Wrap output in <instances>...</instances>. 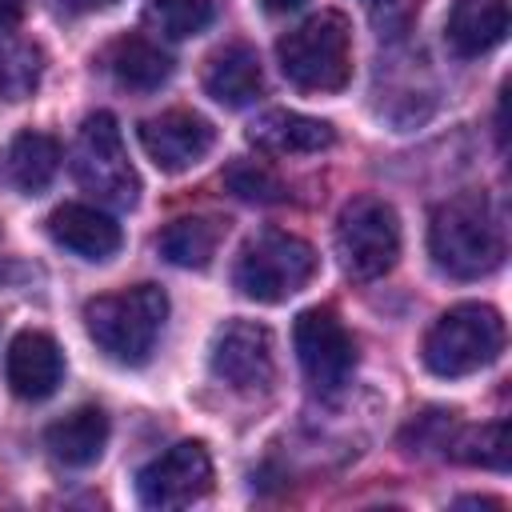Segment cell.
<instances>
[{
    "label": "cell",
    "instance_id": "obj_1",
    "mask_svg": "<svg viewBox=\"0 0 512 512\" xmlns=\"http://www.w3.org/2000/svg\"><path fill=\"white\" fill-rule=\"evenodd\" d=\"M428 252L452 280H480L504 264V228L484 192H460L432 212Z\"/></svg>",
    "mask_w": 512,
    "mask_h": 512
},
{
    "label": "cell",
    "instance_id": "obj_2",
    "mask_svg": "<svg viewBox=\"0 0 512 512\" xmlns=\"http://www.w3.org/2000/svg\"><path fill=\"white\" fill-rule=\"evenodd\" d=\"M164 320H168V296L156 284H136L128 292L96 296L84 304V328L92 344L124 368L148 364L164 332Z\"/></svg>",
    "mask_w": 512,
    "mask_h": 512
},
{
    "label": "cell",
    "instance_id": "obj_3",
    "mask_svg": "<svg viewBox=\"0 0 512 512\" xmlns=\"http://www.w3.org/2000/svg\"><path fill=\"white\" fill-rule=\"evenodd\" d=\"M280 72L300 92H340L352 80V32L340 12H316L276 40Z\"/></svg>",
    "mask_w": 512,
    "mask_h": 512
},
{
    "label": "cell",
    "instance_id": "obj_4",
    "mask_svg": "<svg viewBox=\"0 0 512 512\" xmlns=\"http://www.w3.org/2000/svg\"><path fill=\"white\" fill-rule=\"evenodd\" d=\"M504 352V320L492 304H456L424 332L420 360L432 376L460 380L488 368Z\"/></svg>",
    "mask_w": 512,
    "mask_h": 512
},
{
    "label": "cell",
    "instance_id": "obj_5",
    "mask_svg": "<svg viewBox=\"0 0 512 512\" xmlns=\"http://www.w3.org/2000/svg\"><path fill=\"white\" fill-rule=\"evenodd\" d=\"M316 268H320V256L308 240L268 228L240 248L232 284L240 288V296L256 304H284L316 276Z\"/></svg>",
    "mask_w": 512,
    "mask_h": 512
},
{
    "label": "cell",
    "instance_id": "obj_6",
    "mask_svg": "<svg viewBox=\"0 0 512 512\" xmlns=\"http://www.w3.org/2000/svg\"><path fill=\"white\" fill-rule=\"evenodd\" d=\"M336 256L344 276L368 284L396 268L400 260V220L380 196H352L336 216Z\"/></svg>",
    "mask_w": 512,
    "mask_h": 512
},
{
    "label": "cell",
    "instance_id": "obj_7",
    "mask_svg": "<svg viewBox=\"0 0 512 512\" xmlns=\"http://www.w3.org/2000/svg\"><path fill=\"white\" fill-rule=\"evenodd\" d=\"M72 176L84 192L112 208H136L140 200V176L124 152L120 128L112 112H92L84 116L76 144H72Z\"/></svg>",
    "mask_w": 512,
    "mask_h": 512
},
{
    "label": "cell",
    "instance_id": "obj_8",
    "mask_svg": "<svg viewBox=\"0 0 512 512\" xmlns=\"http://www.w3.org/2000/svg\"><path fill=\"white\" fill-rule=\"evenodd\" d=\"M292 348H296V360H300L304 376L320 392L344 388L352 368H356V344H352L348 328L340 324V316L332 308L300 312L296 328H292Z\"/></svg>",
    "mask_w": 512,
    "mask_h": 512
},
{
    "label": "cell",
    "instance_id": "obj_9",
    "mask_svg": "<svg viewBox=\"0 0 512 512\" xmlns=\"http://www.w3.org/2000/svg\"><path fill=\"white\" fill-rule=\"evenodd\" d=\"M212 488V456L200 440H180L160 452L136 476V496L144 508H184Z\"/></svg>",
    "mask_w": 512,
    "mask_h": 512
},
{
    "label": "cell",
    "instance_id": "obj_10",
    "mask_svg": "<svg viewBox=\"0 0 512 512\" xmlns=\"http://www.w3.org/2000/svg\"><path fill=\"white\" fill-rule=\"evenodd\" d=\"M216 380H224L236 392H256L268 388L276 376V348L272 332L256 320H228L212 336V356H208Z\"/></svg>",
    "mask_w": 512,
    "mask_h": 512
},
{
    "label": "cell",
    "instance_id": "obj_11",
    "mask_svg": "<svg viewBox=\"0 0 512 512\" xmlns=\"http://www.w3.org/2000/svg\"><path fill=\"white\" fill-rule=\"evenodd\" d=\"M136 136H140V148L148 152V160L160 172H188L216 144L212 120H204L200 112H188V108H172V112L140 120Z\"/></svg>",
    "mask_w": 512,
    "mask_h": 512
},
{
    "label": "cell",
    "instance_id": "obj_12",
    "mask_svg": "<svg viewBox=\"0 0 512 512\" xmlns=\"http://www.w3.org/2000/svg\"><path fill=\"white\" fill-rule=\"evenodd\" d=\"M4 380L20 400H48L64 380L60 344L40 328L16 332L8 344V356H4Z\"/></svg>",
    "mask_w": 512,
    "mask_h": 512
},
{
    "label": "cell",
    "instance_id": "obj_13",
    "mask_svg": "<svg viewBox=\"0 0 512 512\" xmlns=\"http://www.w3.org/2000/svg\"><path fill=\"white\" fill-rule=\"evenodd\" d=\"M248 144L272 156H312L336 144V128L320 116H304L292 108H268L248 124Z\"/></svg>",
    "mask_w": 512,
    "mask_h": 512
},
{
    "label": "cell",
    "instance_id": "obj_14",
    "mask_svg": "<svg viewBox=\"0 0 512 512\" xmlns=\"http://www.w3.org/2000/svg\"><path fill=\"white\" fill-rule=\"evenodd\" d=\"M48 236L60 248H68V252H76L80 260H92V264L112 260L124 244L120 224L108 212L92 208V204H60L48 216Z\"/></svg>",
    "mask_w": 512,
    "mask_h": 512
},
{
    "label": "cell",
    "instance_id": "obj_15",
    "mask_svg": "<svg viewBox=\"0 0 512 512\" xmlns=\"http://www.w3.org/2000/svg\"><path fill=\"white\" fill-rule=\"evenodd\" d=\"M508 36V0H452L444 20V40L452 56L476 60Z\"/></svg>",
    "mask_w": 512,
    "mask_h": 512
},
{
    "label": "cell",
    "instance_id": "obj_16",
    "mask_svg": "<svg viewBox=\"0 0 512 512\" xmlns=\"http://www.w3.org/2000/svg\"><path fill=\"white\" fill-rule=\"evenodd\" d=\"M204 92L224 108H248L264 92V68L252 44L232 40L220 52H212L204 68Z\"/></svg>",
    "mask_w": 512,
    "mask_h": 512
},
{
    "label": "cell",
    "instance_id": "obj_17",
    "mask_svg": "<svg viewBox=\"0 0 512 512\" xmlns=\"http://www.w3.org/2000/svg\"><path fill=\"white\" fill-rule=\"evenodd\" d=\"M44 444L52 452V460H60L64 468H88L100 460L104 444H108V416L96 404L72 408L68 416H60L56 424H48Z\"/></svg>",
    "mask_w": 512,
    "mask_h": 512
},
{
    "label": "cell",
    "instance_id": "obj_18",
    "mask_svg": "<svg viewBox=\"0 0 512 512\" xmlns=\"http://www.w3.org/2000/svg\"><path fill=\"white\" fill-rule=\"evenodd\" d=\"M108 68H112L116 84H124V88H132V92H156L172 76V56L160 44L144 40V36H120L108 48Z\"/></svg>",
    "mask_w": 512,
    "mask_h": 512
},
{
    "label": "cell",
    "instance_id": "obj_19",
    "mask_svg": "<svg viewBox=\"0 0 512 512\" xmlns=\"http://www.w3.org/2000/svg\"><path fill=\"white\" fill-rule=\"evenodd\" d=\"M220 232H224V228H220L216 220L184 216V220H172V224L160 232L156 248H160V256H164L168 264H176V268H208L212 256H216V248H220Z\"/></svg>",
    "mask_w": 512,
    "mask_h": 512
},
{
    "label": "cell",
    "instance_id": "obj_20",
    "mask_svg": "<svg viewBox=\"0 0 512 512\" xmlns=\"http://www.w3.org/2000/svg\"><path fill=\"white\" fill-rule=\"evenodd\" d=\"M56 168H60V144L52 136H44V132H20L12 140V148H8V176H12V184L20 192H28V196L44 192L52 184Z\"/></svg>",
    "mask_w": 512,
    "mask_h": 512
},
{
    "label": "cell",
    "instance_id": "obj_21",
    "mask_svg": "<svg viewBox=\"0 0 512 512\" xmlns=\"http://www.w3.org/2000/svg\"><path fill=\"white\" fill-rule=\"evenodd\" d=\"M508 424L504 420H492V424H480V428H464L452 444H448V456L460 460V464H472V468H492V472H504L508 468Z\"/></svg>",
    "mask_w": 512,
    "mask_h": 512
},
{
    "label": "cell",
    "instance_id": "obj_22",
    "mask_svg": "<svg viewBox=\"0 0 512 512\" xmlns=\"http://www.w3.org/2000/svg\"><path fill=\"white\" fill-rule=\"evenodd\" d=\"M212 16H216L212 0H152L148 4V20L172 40H188V36L204 32L212 24Z\"/></svg>",
    "mask_w": 512,
    "mask_h": 512
},
{
    "label": "cell",
    "instance_id": "obj_23",
    "mask_svg": "<svg viewBox=\"0 0 512 512\" xmlns=\"http://www.w3.org/2000/svg\"><path fill=\"white\" fill-rule=\"evenodd\" d=\"M224 180H228V188H232L240 200H248V204H280V200H284V184H280L264 164H256V160L232 164V168L224 172Z\"/></svg>",
    "mask_w": 512,
    "mask_h": 512
},
{
    "label": "cell",
    "instance_id": "obj_24",
    "mask_svg": "<svg viewBox=\"0 0 512 512\" xmlns=\"http://www.w3.org/2000/svg\"><path fill=\"white\" fill-rule=\"evenodd\" d=\"M364 8H368L372 24H376L380 32L396 36V32H404V28L412 24V16H416L420 0H364Z\"/></svg>",
    "mask_w": 512,
    "mask_h": 512
},
{
    "label": "cell",
    "instance_id": "obj_25",
    "mask_svg": "<svg viewBox=\"0 0 512 512\" xmlns=\"http://www.w3.org/2000/svg\"><path fill=\"white\" fill-rule=\"evenodd\" d=\"M112 4H120V0H56V8L64 16H92V12H104Z\"/></svg>",
    "mask_w": 512,
    "mask_h": 512
},
{
    "label": "cell",
    "instance_id": "obj_26",
    "mask_svg": "<svg viewBox=\"0 0 512 512\" xmlns=\"http://www.w3.org/2000/svg\"><path fill=\"white\" fill-rule=\"evenodd\" d=\"M24 16V0H0V28H12Z\"/></svg>",
    "mask_w": 512,
    "mask_h": 512
},
{
    "label": "cell",
    "instance_id": "obj_27",
    "mask_svg": "<svg viewBox=\"0 0 512 512\" xmlns=\"http://www.w3.org/2000/svg\"><path fill=\"white\" fill-rule=\"evenodd\" d=\"M268 12H296L300 4H308V0H260Z\"/></svg>",
    "mask_w": 512,
    "mask_h": 512
},
{
    "label": "cell",
    "instance_id": "obj_28",
    "mask_svg": "<svg viewBox=\"0 0 512 512\" xmlns=\"http://www.w3.org/2000/svg\"><path fill=\"white\" fill-rule=\"evenodd\" d=\"M460 508H500V500H484V496H464V500H456Z\"/></svg>",
    "mask_w": 512,
    "mask_h": 512
},
{
    "label": "cell",
    "instance_id": "obj_29",
    "mask_svg": "<svg viewBox=\"0 0 512 512\" xmlns=\"http://www.w3.org/2000/svg\"><path fill=\"white\" fill-rule=\"evenodd\" d=\"M0 92H4V64H0Z\"/></svg>",
    "mask_w": 512,
    "mask_h": 512
}]
</instances>
